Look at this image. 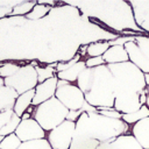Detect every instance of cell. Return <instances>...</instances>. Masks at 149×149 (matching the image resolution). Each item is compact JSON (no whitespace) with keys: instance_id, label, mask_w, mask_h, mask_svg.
I'll return each mask as SVG.
<instances>
[{"instance_id":"3","label":"cell","mask_w":149,"mask_h":149,"mask_svg":"<svg viewBox=\"0 0 149 149\" xmlns=\"http://www.w3.org/2000/svg\"><path fill=\"white\" fill-rule=\"evenodd\" d=\"M107 68L115 79V90L133 91L136 93H142L146 90L144 73L132 62L109 64Z\"/></svg>"},{"instance_id":"7","label":"cell","mask_w":149,"mask_h":149,"mask_svg":"<svg viewBox=\"0 0 149 149\" xmlns=\"http://www.w3.org/2000/svg\"><path fill=\"white\" fill-rule=\"evenodd\" d=\"M55 97L69 111L81 109V107H83V105L85 102L84 93L74 84H68L65 86L57 87Z\"/></svg>"},{"instance_id":"26","label":"cell","mask_w":149,"mask_h":149,"mask_svg":"<svg viewBox=\"0 0 149 149\" xmlns=\"http://www.w3.org/2000/svg\"><path fill=\"white\" fill-rule=\"evenodd\" d=\"M19 149H52V148L47 139H40V140L22 142Z\"/></svg>"},{"instance_id":"4","label":"cell","mask_w":149,"mask_h":149,"mask_svg":"<svg viewBox=\"0 0 149 149\" xmlns=\"http://www.w3.org/2000/svg\"><path fill=\"white\" fill-rule=\"evenodd\" d=\"M68 113L69 109L64 107L56 97H54L36 106L33 118L44 130L50 132L66 120Z\"/></svg>"},{"instance_id":"23","label":"cell","mask_w":149,"mask_h":149,"mask_svg":"<svg viewBox=\"0 0 149 149\" xmlns=\"http://www.w3.org/2000/svg\"><path fill=\"white\" fill-rule=\"evenodd\" d=\"M50 9H51V7L48 6L47 3L37 2V3L34 6V8L31 9V12L26 15V17L29 19V20H40V19L44 17V16L50 12Z\"/></svg>"},{"instance_id":"36","label":"cell","mask_w":149,"mask_h":149,"mask_svg":"<svg viewBox=\"0 0 149 149\" xmlns=\"http://www.w3.org/2000/svg\"><path fill=\"white\" fill-rule=\"evenodd\" d=\"M81 111L83 112H85V113H98V109H97V107H93L92 105H90L88 102H84V105H83V107H81Z\"/></svg>"},{"instance_id":"40","label":"cell","mask_w":149,"mask_h":149,"mask_svg":"<svg viewBox=\"0 0 149 149\" xmlns=\"http://www.w3.org/2000/svg\"><path fill=\"white\" fill-rule=\"evenodd\" d=\"M28 119H31V114H30V113H28V112L23 113V114H22V116H21V120H28Z\"/></svg>"},{"instance_id":"5","label":"cell","mask_w":149,"mask_h":149,"mask_svg":"<svg viewBox=\"0 0 149 149\" xmlns=\"http://www.w3.org/2000/svg\"><path fill=\"white\" fill-rule=\"evenodd\" d=\"M37 84L38 80L36 69L31 64L22 65L14 76L5 79V85L15 90L17 94H22L30 90H35Z\"/></svg>"},{"instance_id":"27","label":"cell","mask_w":149,"mask_h":149,"mask_svg":"<svg viewBox=\"0 0 149 149\" xmlns=\"http://www.w3.org/2000/svg\"><path fill=\"white\" fill-rule=\"evenodd\" d=\"M21 141L20 139L16 136V134H10L5 136L1 141H0V149H19V147L21 146Z\"/></svg>"},{"instance_id":"28","label":"cell","mask_w":149,"mask_h":149,"mask_svg":"<svg viewBox=\"0 0 149 149\" xmlns=\"http://www.w3.org/2000/svg\"><path fill=\"white\" fill-rule=\"evenodd\" d=\"M37 2L35 1H23L20 2L19 5L14 6L13 10L10 12V15H27L31 12V9L34 8V6Z\"/></svg>"},{"instance_id":"39","label":"cell","mask_w":149,"mask_h":149,"mask_svg":"<svg viewBox=\"0 0 149 149\" xmlns=\"http://www.w3.org/2000/svg\"><path fill=\"white\" fill-rule=\"evenodd\" d=\"M68 84H71V83H69V81H66V80L58 79V81H57V87H62V86H65V85H68Z\"/></svg>"},{"instance_id":"6","label":"cell","mask_w":149,"mask_h":149,"mask_svg":"<svg viewBox=\"0 0 149 149\" xmlns=\"http://www.w3.org/2000/svg\"><path fill=\"white\" fill-rule=\"evenodd\" d=\"M76 123L65 120L59 126L48 133V142L52 149H70L74 134Z\"/></svg>"},{"instance_id":"31","label":"cell","mask_w":149,"mask_h":149,"mask_svg":"<svg viewBox=\"0 0 149 149\" xmlns=\"http://www.w3.org/2000/svg\"><path fill=\"white\" fill-rule=\"evenodd\" d=\"M79 61H80V56H79V55H76L74 58H71L69 62H59V63H57V65H56V73L70 69L72 65H74V64L78 63Z\"/></svg>"},{"instance_id":"2","label":"cell","mask_w":149,"mask_h":149,"mask_svg":"<svg viewBox=\"0 0 149 149\" xmlns=\"http://www.w3.org/2000/svg\"><path fill=\"white\" fill-rule=\"evenodd\" d=\"M115 79L107 65L93 68L91 88L84 94L85 101L93 107H113L115 100Z\"/></svg>"},{"instance_id":"34","label":"cell","mask_w":149,"mask_h":149,"mask_svg":"<svg viewBox=\"0 0 149 149\" xmlns=\"http://www.w3.org/2000/svg\"><path fill=\"white\" fill-rule=\"evenodd\" d=\"M13 111H6V112H0V130L1 128L10 120L12 115H13Z\"/></svg>"},{"instance_id":"37","label":"cell","mask_w":149,"mask_h":149,"mask_svg":"<svg viewBox=\"0 0 149 149\" xmlns=\"http://www.w3.org/2000/svg\"><path fill=\"white\" fill-rule=\"evenodd\" d=\"M97 149H109V141H107V142H101V143L98 146Z\"/></svg>"},{"instance_id":"17","label":"cell","mask_w":149,"mask_h":149,"mask_svg":"<svg viewBox=\"0 0 149 149\" xmlns=\"http://www.w3.org/2000/svg\"><path fill=\"white\" fill-rule=\"evenodd\" d=\"M86 69V64H85V61H79L78 63H76L74 65H72L70 69L65 70V71H62V72H58L56 73V77L58 79H62V80H66L71 84L76 83L79 74Z\"/></svg>"},{"instance_id":"25","label":"cell","mask_w":149,"mask_h":149,"mask_svg":"<svg viewBox=\"0 0 149 149\" xmlns=\"http://www.w3.org/2000/svg\"><path fill=\"white\" fill-rule=\"evenodd\" d=\"M36 69V73H37V80L38 84L43 83L52 77H55L56 74V68L51 66V65H47V66H35Z\"/></svg>"},{"instance_id":"32","label":"cell","mask_w":149,"mask_h":149,"mask_svg":"<svg viewBox=\"0 0 149 149\" xmlns=\"http://www.w3.org/2000/svg\"><path fill=\"white\" fill-rule=\"evenodd\" d=\"M85 64H86V68H91V69L98 68V66H101V65H106L102 56H99V57H88L85 61Z\"/></svg>"},{"instance_id":"11","label":"cell","mask_w":149,"mask_h":149,"mask_svg":"<svg viewBox=\"0 0 149 149\" xmlns=\"http://www.w3.org/2000/svg\"><path fill=\"white\" fill-rule=\"evenodd\" d=\"M125 49L128 54L129 62H132L136 68H139L144 74L149 73V57L140 49L135 41L125 44Z\"/></svg>"},{"instance_id":"15","label":"cell","mask_w":149,"mask_h":149,"mask_svg":"<svg viewBox=\"0 0 149 149\" xmlns=\"http://www.w3.org/2000/svg\"><path fill=\"white\" fill-rule=\"evenodd\" d=\"M17 97L19 94L12 87H8L6 85L1 86L0 87V112L13 111L14 104Z\"/></svg>"},{"instance_id":"35","label":"cell","mask_w":149,"mask_h":149,"mask_svg":"<svg viewBox=\"0 0 149 149\" xmlns=\"http://www.w3.org/2000/svg\"><path fill=\"white\" fill-rule=\"evenodd\" d=\"M83 114V111L81 109H78V111H69L68 115H66V120L68 121H71V122H77V120L79 119V116Z\"/></svg>"},{"instance_id":"12","label":"cell","mask_w":149,"mask_h":149,"mask_svg":"<svg viewBox=\"0 0 149 149\" xmlns=\"http://www.w3.org/2000/svg\"><path fill=\"white\" fill-rule=\"evenodd\" d=\"M136 26L149 31V1H130Z\"/></svg>"},{"instance_id":"20","label":"cell","mask_w":149,"mask_h":149,"mask_svg":"<svg viewBox=\"0 0 149 149\" xmlns=\"http://www.w3.org/2000/svg\"><path fill=\"white\" fill-rule=\"evenodd\" d=\"M92 79H93V69L86 68L78 77L76 85L79 87V90L85 94L90 91L91 85H92Z\"/></svg>"},{"instance_id":"24","label":"cell","mask_w":149,"mask_h":149,"mask_svg":"<svg viewBox=\"0 0 149 149\" xmlns=\"http://www.w3.org/2000/svg\"><path fill=\"white\" fill-rule=\"evenodd\" d=\"M20 122H21V118L17 116L15 113H13L10 120H9L2 128H1V130H0V136L5 137V136H7V135L14 134L15 130H16V128L19 127Z\"/></svg>"},{"instance_id":"42","label":"cell","mask_w":149,"mask_h":149,"mask_svg":"<svg viewBox=\"0 0 149 149\" xmlns=\"http://www.w3.org/2000/svg\"><path fill=\"white\" fill-rule=\"evenodd\" d=\"M3 85H5V79L0 77V87H1V86H3Z\"/></svg>"},{"instance_id":"16","label":"cell","mask_w":149,"mask_h":149,"mask_svg":"<svg viewBox=\"0 0 149 149\" xmlns=\"http://www.w3.org/2000/svg\"><path fill=\"white\" fill-rule=\"evenodd\" d=\"M109 149H143L132 134H125L109 141Z\"/></svg>"},{"instance_id":"38","label":"cell","mask_w":149,"mask_h":149,"mask_svg":"<svg viewBox=\"0 0 149 149\" xmlns=\"http://www.w3.org/2000/svg\"><path fill=\"white\" fill-rule=\"evenodd\" d=\"M144 92H146V106L149 108V86L146 87Z\"/></svg>"},{"instance_id":"19","label":"cell","mask_w":149,"mask_h":149,"mask_svg":"<svg viewBox=\"0 0 149 149\" xmlns=\"http://www.w3.org/2000/svg\"><path fill=\"white\" fill-rule=\"evenodd\" d=\"M99 144L100 142L94 139H91L83 134L74 133L70 149H97Z\"/></svg>"},{"instance_id":"18","label":"cell","mask_w":149,"mask_h":149,"mask_svg":"<svg viewBox=\"0 0 149 149\" xmlns=\"http://www.w3.org/2000/svg\"><path fill=\"white\" fill-rule=\"evenodd\" d=\"M34 94H35V90H30L28 92L19 94V97L16 98V101L14 104V108H13V112L17 116L21 118L22 114L26 113L27 109L31 106V102H33V99H34Z\"/></svg>"},{"instance_id":"22","label":"cell","mask_w":149,"mask_h":149,"mask_svg":"<svg viewBox=\"0 0 149 149\" xmlns=\"http://www.w3.org/2000/svg\"><path fill=\"white\" fill-rule=\"evenodd\" d=\"M109 43L107 41H102V42H94L87 45L86 48V55L88 57H99L102 56L109 48Z\"/></svg>"},{"instance_id":"33","label":"cell","mask_w":149,"mask_h":149,"mask_svg":"<svg viewBox=\"0 0 149 149\" xmlns=\"http://www.w3.org/2000/svg\"><path fill=\"white\" fill-rule=\"evenodd\" d=\"M132 41H135V38L133 36H130V37H116L115 40H112L108 43L111 47H113V45H123L125 47L126 43L132 42Z\"/></svg>"},{"instance_id":"29","label":"cell","mask_w":149,"mask_h":149,"mask_svg":"<svg viewBox=\"0 0 149 149\" xmlns=\"http://www.w3.org/2000/svg\"><path fill=\"white\" fill-rule=\"evenodd\" d=\"M20 68H21V65L16 64V63H12V62L5 63V64L0 65V77L3 79L9 78V77L14 76L20 70Z\"/></svg>"},{"instance_id":"14","label":"cell","mask_w":149,"mask_h":149,"mask_svg":"<svg viewBox=\"0 0 149 149\" xmlns=\"http://www.w3.org/2000/svg\"><path fill=\"white\" fill-rule=\"evenodd\" d=\"M102 58L105 61L106 65L109 64H119V63H125L128 62V54L125 49L123 45H113L109 47L108 50L102 55Z\"/></svg>"},{"instance_id":"41","label":"cell","mask_w":149,"mask_h":149,"mask_svg":"<svg viewBox=\"0 0 149 149\" xmlns=\"http://www.w3.org/2000/svg\"><path fill=\"white\" fill-rule=\"evenodd\" d=\"M144 78H146V84H147V86H149V73H148V74H144Z\"/></svg>"},{"instance_id":"30","label":"cell","mask_w":149,"mask_h":149,"mask_svg":"<svg viewBox=\"0 0 149 149\" xmlns=\"http://www.w3.org/2000/svg\"><path fill=\"white\" fill-rule=\"evenodd\" d=\"M97 109H98L99 114L107 116V118H111V119H121V116H122V114L119 113L114 107H98Z\"/></svg>"},{"instance_id":"13","label":"cell","mask_w":149,"mask_h":149,"mask_svg":"<svg viewBox=\"0 0 149 149\" xmlns=\"http://www.w3.org/2000/svg\"><path fill=\"white\" fill-rule=\"evenodd\" d=\"M130 130L140 146L143 149H149V116L133 125Z\"/></svg>"},{"instance_id":"8","label":"cell","mask_w":149,"mask_h":149,"mask_svg":"<svg viewBox=\"0 0 149 149\" xmlns=\"http://www.w3.org/2000/svg\"><path fill=\"white\" fill-rule=\"evenodd\" d=\"M114 108L121 114H129L139 111L143 105L140 101V93L133 91L115 90Z\"/></svg>"},{"instance_id":"9","label":"cell","mask_w":149,"mask_h":149,"mask_svg":"<svg viewBox=\"0 0 149 149\" xmlns=\"http://www.w3.org/2000/svg\"><path fill=\"white\" fill-rule=\"evenodd\" d=\"M15 134L21 142L45 139V130L37 123L34 118L28 120H21L19 127L15 130Z\"/></svg>"},{"instance_id":"21","label":"cell","mask_w":149,"mask_h":149,"mask_svg":"<svg viewBox=\"0 0 149 149\" xmlns=\"http://www.w3.org/2000/svg\"><path fill=\"white\" fill-rule=\"evenodd\" d=\"M148 116H149V108L146 105H143L136 112H133V113H129V114H122L121 119H122L123 122H126L129 126V125H135L136 122H139V121H141V120H143Z\"/></svg>"},{"instance_id":"10","label":"cell","mask_w":149,"mask_h":149,"mask_svg":"<svg viewBox=\"0 0 149 149\" xmlns=\"http://www.w3.org/2000/svg\"><path fill=\"white\" fill-rule=\"evenodd\" d=\"M57 81H58V78L55 76L43 83L37 84V86L35 87V94H34L31 106L36 107V106L41 105L42 102L54 98L56 90H57Z\"/></svg>"},{"instance_id":"1","label":"cell","mask_w":149,"mask_h":149,"mask_svg":"<svg viewBox=\"0 0 149 149\" xmlns=\"http://www.w3.org/2000/svg\"><path fill=\"white\" fill-rule=\"evenodd\" d=\"M129 126L121 119H111L99 113H85L76 122L74 133L86 135L97 141L107 142L127 134Z\"/></svg>"}]
</instances>
